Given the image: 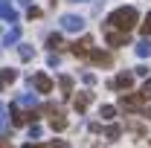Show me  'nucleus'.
I'll return each mask as SVG.
<instances>
[{"label":"nucleus","instance_id":"nucleus-1","mask_svg":"<svg viewBox=\"0 0 151 148\" xmlns=\"http://www.w3.org/2000/svg\"><path fill=\"white\" fill-rule=\"evenodd\" d=\"M139 23V12L134 9V6H119V9H113L108 20H105V29H134Z\"/></svg>","mask_w":151,"mask_h":148},{"label":"nucleus","instance_id":"nucleus-2","mask_svg":"<svg viewBox=\"0 0 151 148\" xmlns=\"http://www.w3.org/2000/svg\"><path fill=\"white\" fill-rule=\"evenodd\" d=\"M134 81H137V73H134V70H125V73L113 75L111 81H108V87H111L113 93H128L134 87Z\"/></svg>","mask_w":151,"mask_h":148},{"label":"nucleus","instance_id":"nucleus-3","mask_svg":"<svg viewBox=\"0 0 151 148\" xmlns=\"http://www.w3.org/2000/svg\"><path fill=\"white\" fill-rule=\"evenodd\" d=\"M145 96L142 93H137V96H131V93H122V111H131V113H139V111H145Z\"/></svg>","mask_w":151,"mask_h":148},{"label":"nucleus","instance_id":"nucleus-4","mask_svg":"<svg viewBox=\"0 0 151 148\" xmlns=\"http://www.w3.org/2000/svg\"><path fill=\"white\" fill-rule=\"evenodd\" d=\"M9 113H12V125H29V122H35L38 119V111H20V105L15 102L12 108H9Z\"/></svg>","mask_w":151,"mask_h":148},{"label":"nucleus","instance_id":"nucleus-5","mask_svg":"<svg viewBox=\"0 0 151 148\" xmlns=\"http://www.w3.org/2000/svg\"><path fill=\"white\" fill-rule=\"evenodd\" d=\"M44 111L50 113V128L52 131H64L67 128V116H64V111H61L58 105H44Z\"/></svg>","mask_w":151,"mask_h":148},{"label":"nucleus","instance_id":"nucleus-6","mask_svg":"<svg viewBox=\"0 0 151 148\" xmlns=\"http://www.w3.org/2000/svg\"><path fill=\"white\" fill-rule=\"evenodd\" d=\"M105 41H108V47H128L131 35L125 29H105Z\"/></svg>","mask_w":151,"mask_h":148},{"label":"nucleus","instance_id":"nucleus-7","mask_svg":"<svg viewBox=\"0 0 151 148\" xmlns=\"http://www.w3.org/2000/svg\"><path fill=\"white\" fill-rule=\"evenodd\" d=\"M58 23H61V32H81L84 29V18L81 15H64Z\"/></svg>","mask_w":151,"mask_h":148},{"label":"nucleus","instance_id":"nucleus-8","mask_svg":"<svg viewBox=\"0 0 151 148\" xmlns=\"http://www.w3.org/2000/svg\"><path fill=\"white\" fill-rule=\"evenodd\" d=\"M70 50H73V55H78V58H87V55H90V52L96 50V47H93V38H90V35H84V38H78V41H76Z\"/></svg>","mask_w":151,"mask_h":148},{"label":"nucleus","instance_id":"nucleus-9","mask_svg":"<svg viewBox=\"0 0 151 148\" xmlns=\"http://www.w3.org/2000/svg\"><path fill=\"white\" fill-rule=\"evenodd\" d=\"M90 102H93V93H90V87H87V90L76 93V99H73V108H76L78 113H84L87 108H90Z\"/></svg>","mask_w":151,"mask_h":148},{"label":"nucleus","instance_id":"nucleus-10","mask_svg":"<svg viewBox=\"0 0 151 148\" xmlns=\"http://www.w3.org/2000/svg\"><path fill=\"white\" fill-rule=\"evenodd\" d=\"M29 81H32V87H35L38 93H52V78H50V75L38 73V75H32Z\"/></svg>","mask_w":151,"mask_h":148},{"label":"nucleus","instance_id":"nucleus-11","mask_svg":"<svg viewBox=\"0 0 151 148\" xmlns=\"http://www.w3.org/2000/svg\"><path fill=\"white\" fill-rule=\"evenodd\" d=\"M87 58H90V64H96V67H111V64H113V55L105 52V50H93Z\"/></svg>","mask_w":151,"mask_h":148},{"label":"nucleus","instance_id":"nucleus-12","mask_svg":"<svg viewBox=\"0 0 151 148\" xmlns=\"http://www.w3.org/2000/svg\"><path fill=\"white\" fill-rule=\"evenodd\" d=\"M15 78H18V70H12V67H3V70H0V90H6V87H9Z\"/></svg>","mask_w":151,"mask_h":148},{"label":"nucleus","instance_id":"nucleus-13","mask_svg":"<svg viewBox=\"0 0 151 148\" xmlns=\"http://www.w3.org/2000/svg\"><path fill=\"white\" fill-rule=\"evenodd\" d=\"M0 18L9 20V23H15V20H18V15H15V9H12V3H9V0H0Z\"/></svg>","mask_w":151,"mask_h":148},{"label":"nucleus","instance_id":"nucleus-14","mask_svg":"<svg viewBox=\"0 0 151 148\" xmlns=\"http://www.w3.org/2000/svg\"><path fill=\"white\" fill-rule=\"evenodd\" d=\"M134 50H137V55H139V58H148V55H151V41H148V38L137 41V47H134Z\"/></svg>","mask_w":151,"mask_h":148},{"label":"nucleus","instance_id":"nucleus-15","mask_svg":"<svg viewBox=\"0 0 151 148\" xmlns=\"http://www.w3.org/2000/svg\"><path fill=\"white\" fill-rule=\"evenodd\" d=\"M58 87H61V90H64V96H70V93H73V75H58Z\"/></svg>","mask_w":151,"mask_h":148},{"label":"nucleus","instance_id":"nucleus-16","mask_svg":"<svg viewBox=\"0 0 151 148\" xmlns=\"http://www.w3.org/2000/svg\"><path fill=\"white\" fill-rule=\"evenodd\" d=\"M18 41H20V29L18 26H12V29L3 35V44H6V47H12V44H18Z\"/></svg>","mask_w":151,"mask_h":148},{"label":"nucleus","instance_id":"nucleus-17","mask_svg":"<svg viewBox=\"0 0 151 148\" xmlns=\"http://www.w3.org/2000/svg\"><path fill=\"white\" fill-rule=\"evenodd\" d=\"M18 55H20V61H32V58H35V50H32L29 44H20V47H18Z\"/></svg>","mask_w":151,"mask_h":148},{"label":"nucleus","instance_id":"nucleus-18","mask_svg":"<svg viewBox=\"0 0 151 148\" xmlns=\"http://www.w3.org/2000/svg\"><path fill=\"white\" fill-rule=\"evenodd\" d=\"M105 137H108V139H119V137H122V125H108V128H105Z\"/></svg>","mask_w":151,"mask_h":148},{"label":"nucleus","instance_id":"nucleus-19","mask_svg":"<svg viewBox=\"0 0 151 148\" xmlns=\"http://www.w3.org/2000/svg\"><path fill=\"white\" fill-rule=\"evenodd\" d=\"M99 113H102V119H113V116H116V108H113V105H102V108H99Z\"/></svg>","mask_w":151,"mask_h":148},{"label":"nucleus","instance_id":"nucleus-20","mask_svg":"<svg viewBox=\"0 0 151 148\" xmlns=\"http://www.w3.org/2000/svg\"><path fill=\"white\" fill-rule=\"evenodd\" d=\"M47 47H50V50H61V47H64L61 35H50V38H47Z\"/></svg>","mask_w":151,"mask_h":148},{"label":"nucleus","instance_id":"nucleus-21","mask_svg":"<svg viewBox=\"0 0 151 148\" xmlns=\"http://www.w3.org/2000/svg\"><path fill=\"white\" fill-rule=\"evenodd\" d=\"M18 105H26V108H35V96H32V93H23V96L18 99Z\"/></svg>","mask_w":151,"mask_h":148},{"label":"nucleus","instance_id":"nucleus-22","mask_svg":"<svg viewBox=\"0 0 151 148\" xmlns=\"http://www.w3.org/2000/svg\"><path fill=\"white\" fill-rule=\"evenodd\" d=\"M81 81H84L87 87H93V84H96V75H93V73H87V70H84V73H81Z\"/></svg>","mask_w":151,"mask_h":148},{"label":"nucleus","instance_id":"nucleus-23","mask_svg":"<svg viewBox=\"0 0 151 148\" xmlns=\"http://www.w3.org/2000/svg\"><path fill=\"white\" fill-rule=\"evenodd\" d=\"M128 131H134L137 137H142V134H145V128H142L139 122H128Z\"/></svg>","mask_w":151,"mask_h":148},{"label":"nucleus","instance_id":"nucleus-24","mask_svg":"<svg viewBox=\"0 0 151 148\" xmlns=\"http://www.w3.org/2000/svg\"><path fill=\"white\" fill-rule=\"evenodd\" d=\"M44 148H67V139H52V142H47Z\"/></svg>","mask_w":151,"mask_h":148},{"label":"nucleus","instance_id":"nucleus-25","mask_svg":"<svg viewBox=\"0 0 151 148\" xmlns=\"http://www.w3.org/2000/svg\"><path fill=\"white\" fill-rule=\"evenodd\" d=\"M139 93H142L145 99H151V75L145 78V84H142V90H139Z\"/></svg>","mask_w":151,"mask_h":148},{"label":"nucleus","instance_id":"nucleus-26","mask_svg":"<svg viewBox=\"0 0 151 148\" xmlns=\"http://www.w3.org/2000/svg\"><path fill=\"white\" fill-rule=\"evenodd\" d=\"M142 32H145V35H151V12L145 15V23H142Z\"/></svg>","mask_w":151,"mask_h":148},{"label":"nucleus","instance_id":"nucleus-27","mask_svg":"<svg viewBox=\"0 0 151 148\" xmlns=\"http://www.w3.org/2000/svg\"><path fill=\"white\" fill-rule=\"evenodd\" d=\"M134 73H137V75H142V78H148V67H145V64H139Z\"/></svg>","mask_w":151,"mask_h":148},{"label":"nucleus","instance_id":"nucleus-28","mask_svg":"<svg viewBox=\"0 0 151 148\" xmlns=\"http://www.w3.org/2000/svg\"><path fill=\"white\" fill-rule=\"evenodd\" d=\"M29 18H41V9H35V6H29V12H26Z\"/></svg>","mask_w":151,"mask_h":148},{"label":"nucleus","instance_id":"nucleus-29","mask_svg":"<svg viewBox=\"0 0 151 148\" xmlns=\"http://www.w3.org/2000/svg\"><path fill=\"white\" fill-rule=\"evenodd\" d=\"M87 128H90V134H99V131H102V125H99V122H90Z\"/></svg>","mask_w":151,"mask_h":148},{"label":"nucleus","instance_id":"nucleus-30","mask_svg":"<svg viewBox=\"0 0 151 148\" xmlns=\"http://www.w3.org/2000/svg\"><path fill=\"white\" fill-rule=\"evenodd\" d=\"M3 122H6V108L0 105V125H3Z\"/></svg>","mask_w":151,"mask_h":148},{"label":"nucleus","instance_id":"nucleus-31","mask_svg":"<svg viewBox=\"0 0 151 148\" xmlns=\"http://www.w3.org/2000/svg\"><path fill=\"white\" fill-rule=\"evenodd\" d=\"M0 148H9V142H6V139H3V137H0Z\"/></svg>","mask_w":151,"mask_h":148},{"label":"nucleus","instance_id":"nucleus-32","mask_svg":"<svg viewBox=\"0 0 151 148\" xmlns=\"http://www.w3.org/2000/svg\"><path fill=\"white\" fill-rule=\"evenodd\" d=\"M142 113H145V116H148V119H151V108H145V111H142Z\"/></svg>","mask_w":151,"mask_h":148},{"label":"nucleus","instance_id":"nucleus-33","mask_svg":"<svg viewBox=\"0 0 151 148\" xmlns=\"http://www.w3.org/2000/svg\"><path fill=\"white\" fill-rule=\"evenodd\" d=\"M73 3H90V0H73Z\"/></svg>","mask_w":151,"mask_h":148},{"label":"nucleus","instance_id":"nucleus-34","mask_svg":"<svg viewBox=\"0 0 151 148\" xmlns=\"http://www.w3.org/2000/svg\"><path fill=\"white\" fill-rule=\"evenodd\" d=\"M23 148H38V145H23Z\"/></svg>","mask_w":151,"mask_h":148}]
</instances>
